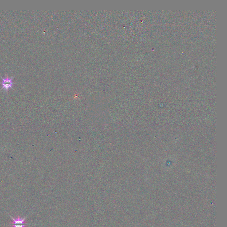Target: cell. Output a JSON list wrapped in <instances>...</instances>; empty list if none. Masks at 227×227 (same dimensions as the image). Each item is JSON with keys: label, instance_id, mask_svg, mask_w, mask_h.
Instances as JSON below:
<instances>
[{"label": "cell", "instance_id": "1", "mask_svg": "<svg viewBox=\"0 0 227 227\" xmlns=\"http://www.w3.org/2000/svg\"><path fill=\"white\" fill-rule=\"evenodd\" d=\"M9 215L12 220V222L10 225V226H12L13 227H25L30 225H28V224L26 225V223L25 222V220L27 217L22 218L18 216L17 218H14L9 214Z\"/></svg>", "mask_w": 227, "mask_h": 227}, {"label": "cell", "instance_id": "2", "mask_svg": "<svg viewBox=\"0 0 227 227\" xmlns=\"http://www.w3.org/2000/svg\"><path fill=\"white\" fill-rule=\"evenodd\" d=\"M1 78V85L2 88L1 89H4L6 91H8L10 88H12V85L14 84L12 81L13 80V77L9 78L8 75H6V77L4 78Z\"/></svg>", "mask_w": 227, "mask_h": 227}]
</instances>
